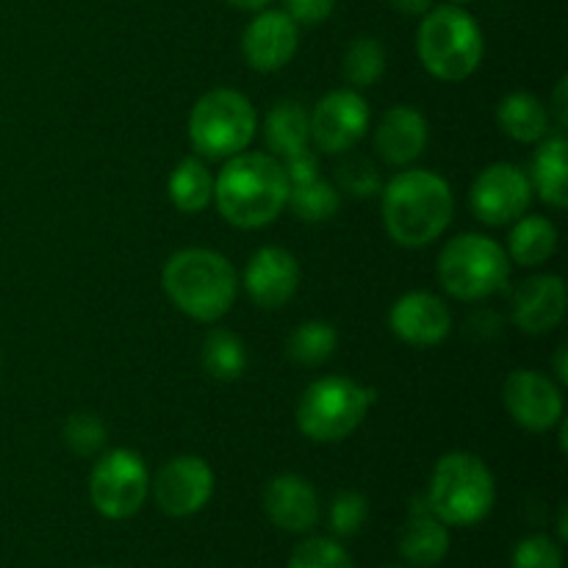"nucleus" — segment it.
I'll return each instance as SVG.
<instances>
[{
  "label": "nucleus",
  "mask_w": 568,
  "mask_h": 568,
  "mask_svg": "<svg viewBox=\"0 0 568 568\" xmlns=\"http://www.w3.org/2000/svg\"><path fill=\"white\" fill-rule=\"evenodd\" d=\"M103 568H109V566H103Z\"/></svg>",
  "instance_id": "42"
},
{
  "label": "nucleus",
  "mask_w": 568,
  "mask_h": 568,
  "mask_svg": "<svg viewBox=\"0 0 568 568\" xmlns=\"http://www.w3.org/2000/svg\"><path fill=\"white\" fill-rule=\"evenodd\" d=\"M366 516H369V503L364 499V494L358 491H342L336 494L331 505V530L336 536L347 538L364 527Z\"/></svg>",
  "instance_id": "33"
},
{
  "label": "nucleus",
  "mask_w": 568,
  "mask_h": 568,
  "mask_svg": "<svg viewBox=\"0 0 568 568\" xmlns=\"http://www.w3.org/2000/svg\"><path fill=\"white\" fill-rule=\"evenodd\" d=\"M558 250V227L547 216H519L508 236V258L521 266H541Z\"/></svg>",
  "instance_id": "24"
},
{
  "label": "nucleus",
  "mask_w": 568,
  "mask_h": 568,
  "mask_svg": "<svg viewBox=\"0 0 568 568\" xmlns=\"http://www.w3.org/2000/svg\"><path fill=\"white\" fill-rule=\"evenodd\" d=\"M300 264L288 250L261 247L244 266V288L258 308H283L297 294Z\"/></svg>",
  "instance_id": "15"
},
{
  "label": "nucleus",
  "mask_w": 568,
  "mask_h": 568,
  "mask_svg": "<svg viewBox=\"0 0 568 568\" xmlns=\"http://www.w3.org/2000/svg\"><path fill=\"white\" fill-rule=\"evenodd\" d=\"M369 105L355 89L325 94L311 111V142L320 153L338 155L353 150L369 131Z\"/></svg>",
  "instance_id": "11"
},
{
  "label": "nucleus",
  "mask_w": 568,
  "mask_h": 568,
  "mask_svg": "<svg viewBox=\"0 0 568 568\" xmlns=\"http://www.w3.org/2000/svg\"><path fill=\"white\" fill-rule=\"evenodd\" d=\"M258 131L253 103L236 89H211L189 114V139L205 159H233L244 153Z\"/></svg>",
  "instance_id": "8"
},
{
  "label": "nucleus",
  "mask_w": 568,
  "mask_h": 568,
  "mask_svg": "<svg viewBox=\"0 0 568 568\" xmlns=\"http://www.w3.org/2000/svg\"><path fill=\"white\" fill-rule=\"evenodd\" d=\"M200 361H203L205 375L222 383H233L247 369V349H244V342L236 333L225 331V327H214L205 336Z\"/></svg>",
  "instance_id": "26"
},
{
  "label": "nucleus",
  "mask_w": 568,
  "mask_h": 568,
  "mask_svg": "<svg viewBox=\"0 0 568 568\" xmlns=\"http://www.w3.org/2000/svg\"><path fill=\"white\" fill-rule=\"evenodd\" d=\"M264 136L266 148H270L277 159H288V155L300 153V150H308L311 114L305 111L303 103H297V100H281V103L266 114Z\"/></svg>",
  "instance_id": "22"
},
{
  "label": "nucleus",
  "mask_w": 568,
  "mask_h": 568,
  "mask_svg": "<svg viewBox=\"0 0 568 568\" xmlns=\"http://www.w3.org/2000/svg\"><path fill=\"white\" fill-rule=\"evenodd\" d=\"M388 3L405 17H425L433 9V0H388Z\"/></svg>",
  "instance_id": "37"
},
{
  "label": "nucleus",
  "mask_w": 568,
  "mask_h": 568,
  "mask_svg": "<svg viewBox=\"0 0 568 568\" xmlns=\"http://www.w3.org/2000/svg\"><path fill=\"white\" fill-rule=\"evenodd\" d=\"M344 78L355 89H369L386 72V48L372 37H358L344 53Z\"/></svg>",
  "instance_id": "29"
},
{
  "label": "nucleus",
  "mask_w": 568,
  "mask_h": 568,
  "mask_svg": "<svg viewBox=\"0 0 568 568\" xmlns=\"http://www.w3.org/2000/svg\"><path fill=\"white\" fill-rule=\"evenodd\" d=\"M170 200L183 214H200L214 203V175L200 159L178 161L170 175Z\"/></svg>",
  "instance_id": "25"
},
{
  "label": "nucleus",
  "mask_w": 568,
  "mask_h": 568,
  "mask_svg": "<svg viewBox=\"0 0 568 568\" xmlns=\"http://www.w3.org/2000/svg\"><path fill=\"white\" fill-rule=\"evenodd\" d=\"M427 120L410 105H394L383 114L375 131V150L386 164L408 166L425 153Z\"/></svg>",
  "instance_id": "19"
},
{
  "label": "nucleus",
  "mask_w": 568,
  "mask_h": 568,
  "mask_svg": "<svg viewBox=\"0 0 568 568\" xmlns=\"http://www.w3.org/2000/svg\"><path fill=\"white\" fill-rule=\"evenodd\" d=\"M264 510L286 532H308L320 521V497L300 475H277L264 488Z\"/></svg>",
  "instance_id": "18"
},
{
  "label": "nucleus",
  "mask_w": 568,
  "mask_h": 568,
  "mask_svg": "<svg viewBox=\"0 0 568 568\" xmlns=\"http://www.w3.org/2000/svg\"><path fill=\"white\" fill-rule=\"evenodd\" d=\"M514 325L530 336H544L564 322L568 292L560 275H536L521 283L514 294Z\"/></svg>",
  "instance_id": "17"
},
{
  "label": "nucleus",
  "mask_w": 568,
  "mask_h": 568,
  "mask_svg": "<svg viewBox=\"0 0 568 568\" xmlns=\"http://www.w3.org/2000/svg\"><path fill=\"white\" fill-rule=\"evenodd\" d=\"M281 164L288 178V186H294V183H308L314 181V178H320V161H316V155L311 153V150H300V153L283 159Z\"/></svg>",
  "instance_id": "36"
},
{
  "label": "nucleus",
  "mask_w": 568,
  "mask_h": 568,
  "mask_svg": "<svg viewBox=\"0 0 568 568\" xmlns=\"http://www.w3.org/2000/svg\"><path fill=\"white\" fill-rule=\"evenodd\" d=\"M288 178L275 155L239 153L214 178V203L242 231L266 227L286 209Z\"/></svg>",
  "instance_id": "2"
},
{
  "label": "nucleus",
  "mask_w": 568,
  "mask_h": 568,
  "mask_svg": "<svg viewBox=\"0 0 568 568\" xmlns=\"http://www.w3.org/2000/svg\"><path fill=\"white\" fill-rule=\"evenodd\" d=\"M497 499L494 475L477 455L449 453L436 464L425 503L449 527H471L486 519Z\"/></svg>",
  "instance_id": "5"
},
{
  "label": "nucleus",
  "mask_w": 568,
  "mask_h": 568,
  "mask_svg": "<svg viewBox=\"0 0 568 568\" xmlns=\"http://www.w3.org/2000/svg\"><path fill=\"white\" fill-rule=\"evenodd\" d=\"M161 286L181 314L197 322H216L236 303L239 277L222 253L189 247L166 261Z\"/></svg>",
  "instance_id": "3"
},
{
  "label": "nucleus",
  "mask_w": 568,
  "mask_h": 568,
  "mask_svg": "<svg viewBox=\"0 0 568 568\" xmlns=\"http://www.w3.org/2000/svg\"><path fill=\"white\" fill-rule=\"evenodd\" d=\"M155 505L166 516L186 519L203 510L214 494V471L197 455H178L159 469L150 483Z\"/></svg>",
  "instance_id": "12"
},
{
  "label": "nucleus",
  "mask_w": 568,
  "mask_h": 568,
  "mask_svg": "<svg viewBox=\"0 0 568 568\" xmlns=\"http://www.w3.org/2000/svg\"><path fill=\"white\" fill-rule=\"evenodd\" d=\"M471 211L480 222L494 227H503L525 216L532 203L530 178L521 166L499 161V164L486 166L475 178L469 192Z\"/></svg>",
  "instance_id": "10"
},
{
  "label": "nucleus",
  "mask_w": 568,
  "mask_h": 568,
  "mask_svg": "<svg viewBox=\"0 0 568 568\" xmlns=\"http://www.w3.org/2000/svg\"><path fill=\"white\" fill-rule=\"evenodd\" d=\"M338 347V333L336 327L327 325V322L311 320L303 322L292 331V336L286 338V355L292 364L297 366H320L336 353Z\"/></svg>",
  "instance_id": "27"
},
{
  "label": "nucleus",
  "mask_w": 568,
  "mask_h": 568,
  "mask_svg": "<svg viewBox=\"0 0 568 568\" xmlns=\"http://www.w3.org/2000/svg\"><path fill=\"white\" fill-rule=\"evenodd\" d=\"M227 3L236 6V9H244V11H261V9H266L272 0H227Z\"/></svg>",
  "instance_id": "40"
},
{
  "label": "nucleus",
  "mask_w": 568,
  "mask_h": 568,
  "mask_svg": "<svg viewBox=\"0 0 568 568\" xmlns=\"http://www.w3.org/2000/svg\"><path fill=\"white\" fill-rule=\"evenodd\" d=\"M449 3H455V6H460V3H471V0H449Z\"/></svg>",
  "instance_id": "41"
},
{
  "label": "nucleus",
  "mask_w": 568,
  "mask_h": 568,
  "mask_svg": "<svg viewBox=\"0 0 568 568\" xmlns=\"http://www.w3.org/2000/svg\"><path fill=\"white\" fill-rule=\"evenodd\" d=\"M399 552L408 564L427 568L436 566L447 558L449 552V532L442 519L430 514L427 503L410 514L408 525H405L403 536H399Z\"/></svg>",
  "instance_id": "21"
},
{
  "label": "nucleus",
  "mask_w": 568,
  "mask_h": 568,
  "mask_svg": "<svg viewBox=\"0 0 568 568\" xmlns=\"http://www.w3.org/2000/svg\"><path fill=\"white\" fill-rule=\"evenodd\" d=\"M300 44V26L277 9H261L242 37V53L258 72H275L294 59Z\"/></svg>",
  "instance_id": "14"
},
{
  "label": "nucleus",
  "mask_w": 568,
  "mask_h": 568,
  "mask_svg": "<svg viewBox=\"0 0 568 568\" xmlns=\"http://www.w3.org/2000/svg\"><path fill=\"white\" fill-rule=\"evenodd\" d=\"M381 214L392 242L410 250L427 247L453 222V189L430 170H405L381 189Z\"/></svg>",
  "instance_id": "1"
},
{
  "label": "nucleus",
  "mask_w": 568,
  "mask_h": 568,
  "mask_svg": "<svg viewBox=\"0 0 568 568\" xmlns=\"http://www.w3.org/2000/svg\"><path fill=\"white\" fill-rule=\"evenodd\" d=\"M388 327L399 342L414 347H436L453 331V314L436 294L408 292L392 305Z\"/></svg>",
  "instance_id": "16"
},
{
  "label": "nucleus",
  "mask_w": 568,
  "mask_h": 568,
  "mask_svg": "<svg viewBox=\"0 0 568 568\" xmlns=\"http://www.w3.org/2000/svg\"><path fill=\"white\" fill-rule=\"evenodd\" d=\"M416 48L425 70L447 83L466 81L486 53L477 20L455 3L436 6L422 17Z\"/></svg>",
  "instance_id": "4"
},
{
  "label": "nucleus",
  "mask_w": 568,
  "mask_h": 568,
  "mask_svg": "<svg viewBox=\"0 0 568 568\" xmlns=\"http://www.w3.org/2000/svg\"><path fill=\"white\" fill-rule=\"evenodd\" d=\"M148 464L133 449H111L100 455L89 477V497L94 510L111 521L136 516L148 499Z\"/></svg>",
  "instance_id": "9"
},
{
  "label": "nucleus",
  "mask_w": 568,
  "mask_h": 568,
  "mask_svg": "<svg viewBox=\"0 0 568 568\" xmlns=\"http://www.w3.org/2000/svg\"><path fill=\"white\" fill-rule=\"evenodd\" d=\"M497 122L510 139L521 144L541 142L549 136V111L536 94L514 92L499 103Z\"/></svg>",
  "instance_id": "23"
},
{
  "label": "nucleus",
  "mask_w": 568,
  "mask_h": 568,
  "mask_svg": "<svg viewBox=\"0 0 568 568\" xmlns=\"http://www.w3.org/2000/svg\"><path fill=\"white\" fill-rule=\"evenodd\" d=\"M288 568H355L347 549L333 538H308L292 552Z\"/></svg>",
  "instance_id": "31"
},
{
  "label": "nucleus",
  "mask_w": 568,
  "mask_h": 568,
  "mask_svg": "<svg viewBox=\"0 0 568 568\" xmlns=\"http://www.w3.org/2000/svg\"><path fill=\"white\" fill-rule=\"evenodd\" d=\"M510 258L499 242L483 233H460L438 255V281L444 292L464 303H477L503 292Z\"/></svg>",
  "instance_id": "7"
},
{
  "label": "nucleus",
  "mask_w": 568,
  "mask_h": 568,
  "mask_svg": "<svg viewBox=\"0 0 568 568\" xmlns=\"http://www.w3.org/2000/svg\"><path fill=\"white\" fill-rule=\"evenodd\" d=\"M336 189L344 194H353V197L358 200L375 197V194H381L383 189L381 172H377V166L372 164L369 159H364V155H353V159H347V164H342V170H338Z\"/></svg>",
  "instance_id": "32"
},
{
  "label": "nucleus",
  "mask_w": 568,
  "mask_h": 568,
  "mask_svg": "<svg viewBox=\"0 0 568 568\" xmlns=\"http://www.w3.org/2000/svg\"><path fill=\"white\" fill-rule=\"evenodd\" d=\"M286 209L303 222H327L342 209V192L333 183L314 178L308 183H294L288 186Z\"/></svg>",
  "instance_id": "28"
},
{
  "label": "nucleus",
  "mask_w": 568,
  "mask_h": 568,
  "mask_svg": "<svg viewBox=\"0 0 568 568\" xmlns=\"http://www.w3.org/2000/svg\"><path fill=\"white\" fill-rule=\"evenodd\" d=\"M532 194L552 209L568 205V142L564 136H544L530 166Z\"/></svg>",
  "instance_id": "20"
},
{
  "label": "nucleus",
  "mask_w": 568,
  "mask_h": 568,
  "mask_svg": "<svg viewBox=\"0 0 568 568\" xmlns=\"http://www.w3.org/2000/svg\"><path fill=\"white\" fill-rule=\"evenodd\" d=\"M568 349L560 347L558 349V358H555V372H558V381L568 383Z\"/></svg>",
  "instance_id": "39"
},
{
  "label": "nucleus",
  "mask_w": 568,
  "mask_h": 568,
  "mask_svg": "<svg viewBox=\"0 0 568 568\" xmlns=\"http://www.w3.org/2000/svg\"><path fill=\"white\" fill-rule=\"evenodd\" d=\"M286 3V14L292 17L297 26H320L333 14L336 0H283Z\"/></svg>",
  "instance_id": "35"
},
{
  "label": "nucleus",
  "mask_w": 568,
  "mask_h": 568,
  "mask_svg": "<svg viewBox=\"0 0 568 568\" xmlns=\"http://www.w3.org/2000/svg\"><path fill=\"white\" fill-rule=\"evenodd\" d=\"M503 403L510 419L530 433H547L564 419V394L536 369L510 372L503 388Z\"/></svg>",
  "instance_id": "13"
},
{
  "label": "nucleus",
  "mask_w": 568,
  "mask_h": 568,
  "mask_svg": "<svg viewBox=\"0 0 568 568\" xmlns=\"http://www.w3.org/2000/svg\"><path fill=\"white\" fill-rule=\"evenodd\" d=\"M566 78H560L558 89H555V111H558V122L560 128L568 125V114H566Z\"/></svg>",
  "instance_id": "38"
},
{
  "label": "nucleus",
  "mask_w": 568,
  "mask_h": 568,
  "mask_svg": "<svg viewBox=\"0 0 568 568\" xmlns=\"http://www.w3.org/2000/svg\"><path fill=\"white\" fill-rule=\"evenodd\" d=\"M375 403V392L353 377H320L297 403V427L316 444H336L353 436Z\"/></svg>",
  "instance_id": "6"
},
{
  "label": "nucleus",
  "mask_w": 568,
  "mask_h": 568,
  "mask_svg": "<svg viewBox=\"0 0 568 568\" xmlns=\"http://www.w3.org/2000/svg\"><path fill=\"white\" fill-rule=\"evenodd\" d=\"M109 442V427L94 414H72L64 425V444L81 458H92Z\"/></svg>",
  "instance_id": "30"
},
{
  "label": "nucleus",
  "mask_w": 568,
  "mask_h": 568,
  "mask_svg": "<svg viewBox=\"0 0 568 568\" xmlns=\"http://www.w3.org/2000/svg\"><path fill=\"white\" fill-rule=\"evenodd\" d=\"M510 568H564V552L547 536H530L514 549Z\"/></svg>",
  "instance_id": "34"
}]
</instances>
